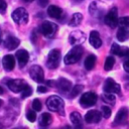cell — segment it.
I'll return each mask as SVG.
<instances>
[{"instance_id":"obj_1","label":"cell","mask_w":129,"mask_h":129,"mask_svg":"<svg viewBox=\"0 0 129 129\" xmlns=\"http://www.w3.org/2000/svg\"><path fill=\"white\" fill-rule=\"evenodd\" d=\"M84 49L81 45H75L66 55H64V63L66 64H73L79 61L82 57Z\"/></svg>"},{"instance_id":"obj_2","label":"cell","mask_w":129,"mask_h":129,"mask_svg":"<svg viewBox=\"0 0 129 129\" xmlns=\"http://www.w3.org/2000/svg\"><path fill=\"white\" fill-rule=\"evenodd\" d=\"M105 9L106 6L101 1H94L91 3L89 7V12L94 18H103L105 16Z\"/></svg>"},{"instance_id":"obj_3","label":"cell","mask_w":129,"mask_h":129,"mask_svg":"<svg viewBox=\"0 0 129 129\" xmlns=\"http://www.w3.org/2000/svg\"><path fill=\"white\" fill-rule=\"evenodd\" d=\"M46 106L48 108V110L53 111V112H62L63 110V101L60 97L58 96H50L47 100H46Z\"/></svg>"},{"instance_id":"obj_4","label":"cell","mask_w":129,"mask_h":129,"mask_svg":"<svg viewBox=\"0 0 129 129\" xmlns=\"http://www.w3.org/2000/svg\"><path fill=\"white\" fill-rule=\"evenodd\" d=\"M118 11H117V8L116 7H113L111 8L104 16V21L105 23L111 27V28H115L117 25H118Z\"/></svg>"},{"instance_id":"obj_5","label":"cell","mask_w":129,"mask_h":129,"mask_svg":"<svg viewBox=\"0 0 129 129\" xmlns=\"http://www.w3.org/2000/svg\"><path fill=\"white\" fill-rule=\"evenodd\" d=\"M60 60V51L58 49H51L48 52L47 55V60H46V66L48 69H56L59 64Z\"/></svg>"},{"instance_id":"obj_6","label":"cell","mask_w":129,"mask_h":129,"mask_svg":"<svg viewBox=\"0 0 129 129\" xmlns=\"http://www.w3.org/2000/svg\"><path fill=\"white\" fill-rule=\"evenodd\" d=\"M96 102H97V95L94 92L84 93L81 96V99H80V104L84 108L92 107V106H94L96 104Z\"/></svg>"},{"instance_id":"obj_7","label":"cell","mask_w":129,"mask_h":129,"mask_svg":"<svg viewBox=\"0 0 129 129\" xmlns=\"http://www.w3.org/2000/svg\"><path fill=\"white\" fill-rule=\"evenodd\" d=\"M12 19L18 24H25L28 22V13L24 8L19 7L12 12Z\"/></svg>"},{"instance_id":"obj_8","label":"cell","mask_w":129,"mask_h":129,"mask_svg":"<svg viewBox=\"0 0 129 129\" xmlns=\"http://www.w3.org/2000/svg\"><path fill=\"white\" fill-rule=\"evenodd\" d=\"M29 75L31 79L36 83H42L44 82V73L41 67L39 66H32L29 70Z\"/></svg>"},{"instance_id":"obj_9","label":"cell","mask_w":129,"mask_h":129,"mask_svg":"<svg viewBox=\"0 0 129 129\" xmlns=\"http://www.w3.org/2000/svg\"><path fill=\"white\" fill-rule=\"evenodd\" d=\"M104 92L105 93H111V94H120L121 93V87L113 79L108 78L104 84Z\"/></svg>"},{"instance_id":"obj_10","label":"cell","mask_w":129,"mask_h":129,"mask_svg":"<svg viewBox=\"0 0 129 129\" xmlns=\"http://www.w3.org/2000/svg\"><path fill=\"white\" fill-rule=\"evenodd\" d=\"M40 30L42 32V34L45 36V37H52L56 31V25L53 24L52 22H49V21H44L41 26H40Z\"/></svg>"},{"instance_id":"obj_11","label":"cell","mask_w":129,"mask_h":129,"mask_svg":"<svg viewBox=\"0 0 129 129\" xmlns=\"http://www.w3.org/2000/svg\"><path fill=\"white\" fill-rule=\"evenodd\" d=\"M85 39H86L85 33L80 30L73 31L69 36V41L73 45H80L85 41Z\"/></svg>"},{"instance_id":"obj_12","label":"cell","mask_w":129,"mask_h":129,"mask_svg":"<svg viewBox=\"0 0 129 129\" xmlns=\"http://www.w3.org/2000/svg\"><path fill=\"white\" fill-rule=\"evenodd\" d=\"M8 88L13 92V93H19L23 90V88L26 86V83L23 80L16 79V80H9L7 82Z\"/></svg>"},{"instance_id":"obj_13","label":"cell","mask_w":129,"mask_h":129,"mask_svg":"<svg viewBox=\"0 0 129 129\" xmlns=\"http://www.w3.org/2000/svg\"><path fill=\"white\" fill-rule=\"evenodd\" d=\"M101 117H102L101 112H99L97 110H90L85 115V120L87 123H98V122H100Z\"/></svg>"},{"instance_id":"obj_14","label":"cell","mask_w":129,"mask_h":129,"mask_svg":"<svg viewBox=\"0 0 129 129\" xmlns=\"http://www.w3.org/2000/svg\"><path fill=\"white\" fill-rule=\"evenodd\" d=\"M15 55H16V58H17V61H18V64H19L20 68H23L29 59V54L25 49L17 50Z\"/></svg>"},{"instance_id":"obj_15","label":"cell","mask_w":129,"mask_h":129,"mask_svg":"<svg viewBox=\"0 0 129 129\" xmlns=\"http://www.w3.org/2000/svg\"><path fill=\"white\" fill-rule=\"evenodd\" d=\"M89 41L91 43V45L95 48H99L101 45H102V40H101V37H100V34L98 31L96 30H93L91 31L90 33V36H89Z\"/></svg>"},{"instance_id":"obj_16","label":"cell","mask_w":129,"mask_h":129,"mask_svg":"<svg viewBox=\"0 0 129 129\" xmlns=\"http://www.w3.org/2000/svg\"><path fill=\"white\" fill-rule=\"evenodd\" d=\"M19 43H20V41H19V39L17 38V37H15V36H7L6 37V39L4 40V45H5V47L7 48V49H9V50H12V49H15L18 45H19Z\"/></svg>"},{"instance_id":"obj_17","label":"cell","mask_w":129,"mask_h":129,"mask_svg":"<svg viewBox=\"0 0 129 129\" xmlns=\"http://www.w3.org/2000/svg\"><path fill=\"white\" fill-rule=\"evenodd\" d=\"M15 67V58L11 54H7L3 57V68L5 71L10 72Z\"/></svg>"},{"instance_id":"obj_18","label":"cell","mask_w":129,"mask_h":129,"mask_svg":"<svg viewBox=\"0 0 129 129\" xmlns=\"http://www.w3.org/2000/svg\"><path fill=\"white\" fill-rule=\"evenodd\" d=\"M47 14L55 19H59L62 16V9L55 5H50L47 8Z\"/></svg>"},{"instance_id":"obj_19","label":"cell","mask_w":129,"mask_h":129,"mask_svg":"<svg viewBox=\"0 0 129 129\" xmlns=\"http://www.w3.org/2000/svg\"><path fill=\"white\" fill-rule=\"evenodd\" d=\"M56 85H57V87H58V89L61 91V92H63V93H68V92H70L71 90H72V83L69 81V80H67V79H59L58 81H57V83H56Z\"/></svg>"},{"instance_id":"obj_20","label":"cell","mask_w":129,"mask_h":129,"mask_svg":"<svg viewBox=\"0 0 129 129\" xmlns=\"http://www.w3.org/2000/svg\"><path fill=\"white\" fill-rule=\"evenodd\" d=\"M127 117H128V109L126 107L121 108L118 111V113H117V115L115 117V124H121V123H123L127 119Z\"/></svg>"},{"instance_id":"obj_21","label":"cell","mask_w":129,"mask_h":129,"mask_svg":"<svg viewBox=\"0 0 129 129\" xmlns=\"http://www.w3.org/2000/svg\"><path fill=\"white\" fill-rule=\"evenodd\" d=\"M52 122V117L49 113H42L39 119V125L41 127H46L48 125H50V123Z\"/></svg>"},{"instance_id":"obj_22","label":"cell","mask_w":129,"mask_h":129,"mask_svg":"<svg viewBox=\"0 0 129 129\" xmlns=\"http://www.w3.org/2000/svg\"><path fill=\"white\" fill-rule=\"evenodd\" d=\"M71 121L72 123L76 126V127H81L82 126V116L79 112H72L70 115Z\"/></svg>"},{"instance_id":"obj_23","label":"cell","mask_w":129,"mask_h":129,"mask_svg":"<svg viewBox=\"0 0 129 129\" xmlns=\"http://www.w3.org/2000/svg\"><path fill=\"white\" fill-rule=\"evenodd\" d=\"M95 63H96V56L94 54H89L85 59V68L88 71H90L95 67Z\"/></svg>"},{"instance_id":"obj_24","label":"cell","mask_w":129,"mask_h":129,"mask_svg":"<svg viewBox=\"0 0 129 129\" xmlns=\"http://www.w3.org/2000/svg\"><path fill=\"white\" fill-rule=\"evenodd\" d=\"M82 20H83V15L81 13H75V14H73L69 24H70V26H78L82 22Z\"/></svg>"},{"instance_id":"obj_25","label":"cell","mask_w":129,"mask_h":129,"mask_svg":"<svg viewBox=\"0 0 129 129\" xmlns=\"http://www.w3.org/2000/svg\"><path fill=\"white\" fill-rule=\"evenodd\" d=\"M128 37H129V31L126 30V29H124V28H122V27H120L119 30H118V32H117V38H118V40L119 41H125Z\"/></svg>"},{"instance_id":"obj_26","label":"cell","mask_w":129,"mask_h":129,"mask_svg":"<svg viewBox=\"0 0 129 129\" xmlns=\"http://www.w3.org/2000/svg\"><path fill=\"white\" fill-rule=\"evenodd\" d=\"M114 63H115V58H114L112 55H110V56H108V57L106 58V60H105L104 69H105L106 71H110V70L113 68Z\"/></svg>"},{"instance_id":"obj_27","label":"cell","mask_w":129,"mask_h":129,"mask_svg":"<svg viewBox=\"0 0 129 129\" xmlns=\"http://www.w3.org/2000/svg\"><path fill=\"white\" fill-rule=\"evenodd\" d=\"M118 24L120 27L129 31V17H121L118 20Z\"/></svg>"},{"instance_id":"obj_28","label":"cell","mask_w":129,"mask_h":129,"mask_svg":"<svg viewBox=\"0 0 129 129\" xmlns=\"http://www.w3.org/2000/svg\"><path fill=\"white\" fill-rule=\"evenodd\" d=\"M83 88H84V87H83L82 85H76L74 88H72V92H71L70 97H71V98H75V97H77V96L82 92Z\"/></svg>"},{"instance_id":"obj_29","label":"cell","mask_w":129,"mask_h":129,"mask_svg":"<svg viewBox=\"0 0 129 129\" xmlns=\"http://www.w3.org/2000/svg\"><path fill=\"white\" fill-rule=\"evenodd\" d=\"M121 49H122V47H121L119 44H117V43H113V44L111 45L110 52H111L112 54H115V55H120V53H121Z\"/></svg>"},{"instance_id":"obj_30","label":"cell","mask_w":129,"mask_h":129,"mask_svg":"<svg viewBox=\"0 0 129 129\" xmlns=\"http://www.w3.org/2000/svg\"><path fill=\"white\" fill-rule=\"evenodd\" d=\"M32 94V89L30 88V86H28L27 84H26V86L23 88V90L21 91V98H27V97H29L30 95Z\"/></svg>"},{"instance_id":"obj_31","label":"cell","mask_w":129,"mask_h":129,"mask_svg":"<svg viewBox=\"0 0 129 129\" xmlns=\"http://www.w3.org/2000/svg\"><path fill=\"white\" fill-rule=\"evenodd\" d=\"M103 100H104L106 103L113 104V103L115 102V96H114V94H111V93H106L105 95H103Z\"/></svg>"},{"instance_id":"obj_32","label":"cell","mask_w":129,"mask_h":129,"mask_svg":"<svg viewBox=\"0 0 129 129\" xmlns=\"http://www.w3.org/2000/svg\"><path fill=\"white\" fill-rule=\"evenodd\" d=\"M101 114L104 118H109L111 116V109L108 106H103L101 108Z\"/></svg>"},{"instance_id":"obj_33","label":"cell","mask_w":129,"mask_h":129,"mask_svg":"<svg viewBox=\"0 0 129 129\" xmlns=\"http://www.w3.org/2000/svg\"><path fill=\"white\" fill-rule=\"evenodd\" d=\"M26 118H27L28 121L34 122V121L36 120V113H35L34 111H32V110H29V111H27V113H26Z\"/></svg>"},{"instance_id":"obj_34","label":"cell","mask_w":129,"mask_h":129,"mask_svg":"<svg viewBox=\"0 0 129 129\" xmlns=\"http://www.w3.org/2000/svg\"><path fill=\"white\" fill-rule=\"evenodd\" d=\"M32 108H33L34 111H40L41 108H42L41 102H40L38 99H34L33 102H32Z\"/></svg>"},{"instance_id":"obj_35","label":"cell","mask_w":129,"mask_h":129,"mask_svg":"<svg viewBox=\"0 0 129 129\" xmlns=\"http://www.w3.org/2000/svg\"><path fill=\"white\" fill-rule=\"evenodd\" d=\"M6 9H7L6 1H5V0H0V13H1V14L5 13Z\"/></svg>"},{"instance_id":"obj_36","label":"cell","mask_w":129,"mask_h":129,"mask_svg":"<svg viewBox=\"0 0 129 129\" xmlns=\"http://www.w3.org/2000/svg\"><path fill=\"white\" fill-rule=\"evenodd\" d=\"M37 92L38 93H45V92H47V88L44 86H39V87H37Z\"/></svg>"},{"instance_id":"obj_37","label":"cell","mask_w":129,"mask_h":129,"mask_svg":"<svg viewBox=\"0 0 129 129\" xmlns=\"http://www.w3.org/2000/svg\"><path fill=\"white\" fill-rule=\"evenodd\" d=\"M123 67H124V70H125L127 73H129V57H128V59H126V60L124 61Z\"/></svg>"},{"instance_id":"obj_38","label":"cell","mask_w":129,"mask_h":129,"mask_svg":"<svg viewBox=\"0 0 129 129\" xmlns=\"http://www.w3.org/2000/svg\"><path fill=\"white\" fill-rule=\"evenodd\" d=\"M38 4L41 7H45L48 4V0H38Z\"/></svg>"},{"instance_id":"obj_39","label":"cell","mask_w":129,"mask_h":129,"mask_svg":"<svg viewBox=\"0 0 129 129\" xmlns=\"http://www.w3.org/2000/svg\"><path fill=\"white\" fill-rule=\"evenodd\" d=\"M3 93H4V90H3V88H2V87H0V95H1V94H3Z\"/></svg>"},{"instance_id":"obj_40","label":"cell","mask_w":129,"mask_h":129,"mask_svg":"<svg viewBox=\"0 0 129 129\" xmlns=\"http://www.w3.org/2000/svg\"><path fill=\"white\" fill-rule=\"evenodd\" d=\"M2 104H3V101H2V100H1V99H0V107H1V106H2Z\"/></svg>"},{"instance_id":"obj_41","label":"cell","mask_w":129,"mask_h":129,"mask_svg":"<svg viewBox=\"0 0 129 129\" xmlns=\"http://www.w3.org/2000/svg\"><path fill=\"white\" fill-rule=\"evenodd\" d=\"M1 35H2V33H1V30H0V41H1Z\"/></svg>"},{"instance_id":"obj_42","label":"cell","mask_w":129,"mask_h":129,"mask_svg":"<svg viewBox=\"0 0 129 129\" xmlns=\"http://www.w3.org/2000/svg\"><path fill=\"white\" fill-rule=\"evenodd\" d=\"M25 1H27V2H31V1H34V0H25Z\"/></svg>"},{"instance_id":"obj_43","label":"cell","mask_w":129,"mask_h":129,"mask_svg":"<svg viewBox=\"0 0 129 129\" xmlns=\"http://www.w3.org/2000/svg\"><path fill=\"white\" fill-rule=\"evenodd\" d=\"M75 1H83V0H75Z\"/></svg>"}]
</instances>
